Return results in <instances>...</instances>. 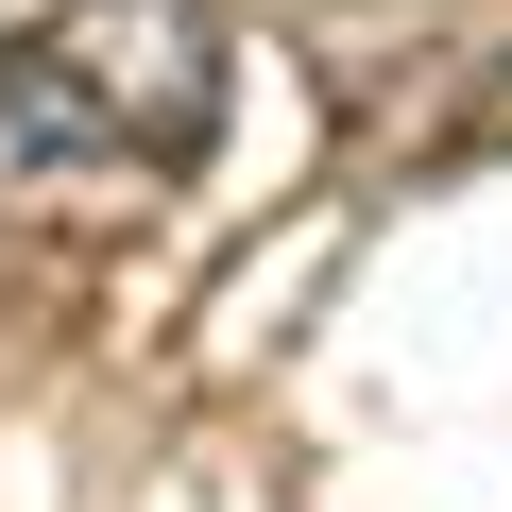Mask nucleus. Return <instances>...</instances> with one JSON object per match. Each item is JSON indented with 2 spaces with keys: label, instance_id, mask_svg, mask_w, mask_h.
Wrapping results in <instances>:
<instances>
[{
  "label": "nucleus",
  "instance_id": "obj_1",
  "mask_svg": "<svg viewBox=\"0 0 512 512\" xmlns=\"http://www.w3.org/2000/svg\"><path fill=\"white\" fill-rule=\"evenodd\" d=\"M222 137V18L205 0H52L0 35V188L137 205L188 188Z\"/></svg>",
  "mask_w": 512,
  "mask_h": 512
},
{
  "label": "nucleus",
  "instance_id": "obj_2",
  "mask_svg": "<svg viewBox=\"0 0 512 512\" xmlns=\"http://www.w3.org/2000/svg\"><path fill=\"white\" fill-rule=\"evenodd\" d=\"M18 18H52V0H0V35H18Z\"/></svg>",
  "mask_w": 512,
  "mask_h": 512
}]
</instances>
